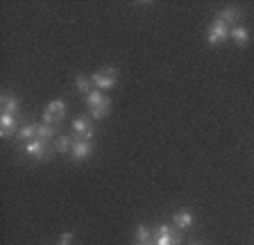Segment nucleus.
Returning <instances> with one entry per match:
<instances>
[{"mask_svg":"<svg viewBox=\"0 0 254 245\" xmlns=\"http://www.w3.org/2000/svg\"><path fill=\"white\" fill-rule=\"evenodd\" d=\"M229 37L234 39V43H236L238 48H245L250 43V32H248V27H243V25L232 27V30H229Z\"/></svg>","mask_w":254,"mask_h":245,"instance_id":"nucleus-13","label":"nucleus"},{"mask_svg":"<svg viewBox=\"0 0 254 245\" xmlns=\"http://www.w3.org/2000/svg\"><path fill=\"white\" fill-rule=\"evenodd\" d=\"M55 134H57V127H53V125H46V122H39L37 125V136L41 141L55 139Z\"/></svg>","mask_w":254,"mask_h":245,"instance_id":"nucleus-15","label":"nucleus"},{"mask_svg":"<svg viewBox=\"0 0 254 245\" xmlns=\"http://www.w3.org/2000/svg\"><path fill=\"white\" fill-rule=\"evenodd\" d=\"M91 152H93V141L75 136L73 148H70V159L73 161H84V159H89L91 157Z\"/></svg>","mask_w":254,"mask_h":245,"instance_id":"nucleus-6","label":"nucleus"},{"mask_svg":"<svg viewBox=\"0 0 254 245\" xmlns=\"http://www.w3.org/2000/svg\"><path fill=\"white\" fill-rule=\"evenodd\" d=\"M18 139H21V143H30V141H37V122H27L25 127H21V132H18Z\"/></svg>","mask_w":254,"mask_h":245,"instance_id":"nucleus-14","label":"nucleus"},{"mask_svg":"<svg viewBox=\"0 0 254 245\" xmlns=\"http://www.w3.org/2000/svg\"><path fill=\"white\" fill-rule=\"evenodd\" d=\"M190 245H202V243H197V241H195V243H190Z\"/></svg>","mask_w":254,"mask_h":245,"instance_id":"nucleus-21","label":"nucleus"},{"mask_svg":"<svg viewBox=\"0 0 254 245\" xmlns=\"http://www.w3.org/2000/svg\"><path fill=\"white\" fill-rule=\"evenodd\" d=\"M136 245H152V243H136Z\"/></svg>","mask_w":254,"mask_h":245,"instance_id":"nucleus-20","label":"nucleus"},{"mask_svg":"<svg viewBox=\"0 0 254 245\" xmlns=\"http://www.w3.org/2000/svg\"><path fill=\"white\" fill-rule=\"evenodd\" d=\"M182 234L170 225H159L152 232V245H180Z\"/></svg>","mask_w":254,"mask_h":245,"instance_id":"nucleus-3","label":"nucleus"},{"mask_svg":"<svg viewBox=\"0 0 254 245\" xmlns=\"http://www.w3.org/2000/svg\"><path fill=\"white\" fill-rule=\"evenodd\" d=\"M18 109H21V102H18V98H16L14 93L7 91V93L0 96V112L5 114V116H16Z\"/></svg>","mask_w":254,"mask_h":245,"instance_id":"nucleus-10","label":"nucleus"},{"mask_svg":"<svg viewBox=\"0 0 254 245\" xmlns=\"http://www.w3.org/2000/svg\"><path fill=\"white\" fill-rule=\"evenodd\" d=\"M241 18H243V11L238 9V7H222V9L216 14V21L225 23L229 30H232V27H236L238 23H241Z\"/></svg>","mask_w":254,"mask_h":245,"instance_id":"nucleus-8","label":"nucleus"},{"mask_svg":"<svg viewBox=\"0 0 254 245\" xmlns=\"http://www.w3.org/2000/svg\"><path fill=\"white\" fill-rule=\"evenodd\" d=\"M70 243H73V234H70V232H66V234H62V239H59L57 245H70Z\"/></svg>","mask_w":254,"mask_h":245,"instance_id":"nucleus-19","label":"nucleus"},{"mask_svg":"<svg viewBox=\"0 0 254 245\" xmlns=\"http://www.w3.org/2000/svg\"><path fill=\"white\" fill-rule=\"evenodd\" d=\"M86 107H89V114L93 116V121H102L111 109V100L102 93V91L93 89L89 96H86Z\"/></svg>","mask_w":254,"mask_h":245,"instance_id":"nucleus-1","label":"nucleus"},{"mask_svg":"<svg viewBox=\"0 0 254 245\" xmlns=\"http://www.w3.org/2000/svg\"><path fill=\"white\" fill-rule=\"evenodd\" d=\"M116 80H118V73H116V68H111V66H105V68H100L98 73L91 75V84H93V89H98V91L114 89V86H116Z\"/></svg>","mask_w":254,"mask_h":245,"instance_id":"nucleus-2","label":"nucleus"},{"mask_svg":"<svg viewBox=\"0 0 254 245\" xmlns=\"http://www.w3.org/2000/svg\"><path fill=\"white\" fill-rule=\"evenodd\" d=\"M75 89H77L79 93H84V96H89L91 91H93V84H91V77H86V75H77V77H75Z\"/></svg>","mask_w":254,"mask_h":245,"instance_id":"nucleus-16","label":"nucleus"},{"mask_svg":"<svg viewBox=\"0 0 254 245\" xmlns=\"http://www.w3.org/2000/svg\"><path fill=\"white\" fill-rule=\"evenodd\" d=\"M73 132L79 139H91L93 136V121L89 116H79L73 121Z\"/></svg>","mask_w":254,"mask_h":245,"instance_id":"nucleus-9","label":"nucleus"},{"mask_svg":"<svg viewBox=\"0 0 254 245\" xmlns=\"http://www.w3.org/2000/svg\"><path fill=\"white\" fill-rule=\"evenodd\" d=\"M229 39V27L220 21H213L206 30V41L211 43V46H222V43Z\"/></svg>","mask_w":254,"mask_h":245,"instance_id":"nucleus-7","label":"nucleus"},{"mask_svg":"<svg viewBox=\"0 0 254 245\" xmlns=\"http://www.w3.org/2000/svg\"><path fill=\"white\" fill-rule=\"evenodd\" d=\"M134 241H136V243H152V232H150L148 225H138L136 234H134Z\"/></svg>","mask_w":254,"mask_h":245,"instance_id":"nucleus-17","label":"nucleus"},{"mask_svg":"<svg viewBox=\"0 0 254 245\" xmlns=\"http://www.w3.org/2000/svg\"><path fill=\"white\" fill-rule=\"evenodd\" d=\"M16 132H18V121H16V116L0 114V136H2V139H11Z\"/></svg>","mask_w":254,"mask_h":245,"instance_id":"nucleus-11","label":"nucleus"},{"mask_svg":"<svg viewBox=\"0 0 254 245\" xmlns=\"http://www.w3.org/2000/svg\"><path fill=\"white\" fill-rule=\"evenodd\" d=\"M64 118H66V105H64V100H53L46 107V112H43V122L53 125V127H57Z\"/></svg>","mask_w":254,"mask_h":245,"instance_id":"nucleus-4","label":"nucleus"},{"mask_svg":"<svg viewBox=\"0 0 254 245\" xmlns=\"http://www.w3.org/2000/svg\"><path fill=\"white\" fill-rule=\"evenodd\" d=\"M173 227H177L180 232L193 227V213L186 211V209H180V211L173 213Z\"/></svg>","mask_w":254,"mask_h":245,"instance_id":"nucleus-12","label":"nucleus"},{"mask_svg":"<svg viewBox=\"0 0 254 245\" xmlns=\"http://www.w3.org/2000/svg\"><path fill=\"white\" fill-rule=\"evenodd\" d=\"M25 152L32 157V159H39V161H46L50 159V155H53V148H50V141H30V143H25Z\"/></svg>","mask_w":254,"mask_h":245,"instance_id":"nucleus-5","label":"nucleus"},{"mask_svg":"<svg viewBox=\"0 0 254 245\" xmlns=\"http://www.w3.org/2000/svg\"><path fill=\"white\" fill-rule=\"evenodd\" d=\"M55 148H57V152H62V155H66V152H70V148H73V139L70 136H57V143H55Z\"/></svg>","mask_w":254,"mask_h":245,"instance_id":"nucleus-18","label":"nucleus"}]
</instances>
